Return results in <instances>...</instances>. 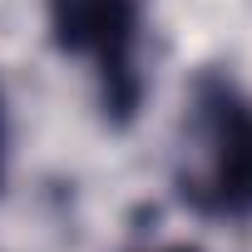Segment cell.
Instances as JSON below:
<instances>
[{
    "label": "cell",
    "instance_id": "1",
    "mask_svg": "<svg viewBox=\"0 0 252 252\" xmlns=\"http://www.w3.org/2000/svg\"><path fill=\"white\" fill-rule=\"evenodd\" d=\"M178 193L203 218H252V99L222 74H203L193 84Z\"/></svg>",
    "mask_w": 252,
    "mask_h": 252
},
{
    "label": "cell",
    "instance_id": "2",
    "mask_svg": "<svg viewBox=\"0 0 252 252\" xmlns=\"http://www.w3.org/2000/svg\"><path fill=\"white\" fill-rule=\"evenodd\" d=\"M50 35L60 55L79 60L94 74L99 104L109 119L129 124L144 99V10L139 0H50Z\"/></svg>",
    "mask_w": 252,
    "mask_h": 252
},
{
    "label": "cell",
    "instance_id": "3",
    "mask_svg": "<svg viewBox=\"0 0 252 252\" xmlns=\"http://www.w3.org/2000/svg\"><path fill=\"white\" fill-rule=\"evenodd\" d=\"M0 178H5V109H0Z\"/></svg>",
    "mask_w": 252,
    "mask_h": 252
},
{
    "label": "cell",
    "instance_id": "4",
    "mask_svg": "<svg viewBox=\"0 0 252 252\" xmlns=\"http://www.w3.org/2000/svg\"><path fill=\"white\" fill-rule=\"evenodd\" d=\"M154 252H198V247H183V242H178V247H154Z\"/></svg>",
    "mask_w": 252,
    "mask_h": 252
}]
</instances>
